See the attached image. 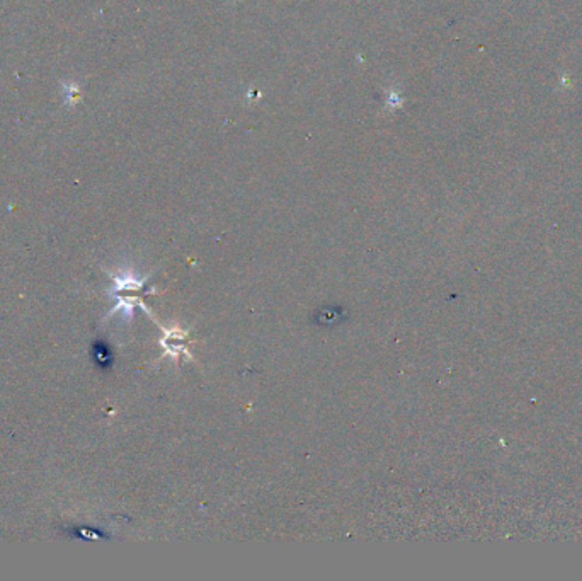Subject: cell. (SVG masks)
Here are the masks:
<instances>
[{"label":"cell","mask_w":582,"mask_h":581,"mask_svg":"<svg viewBox=\"0 0 582 581\" xmlns=\"http://www.w3.org/2000/svg\"><path fill=\"white\" fill-rule=\"evenodd\" d=\"M167 341L169 343L164 341V346L170 353H176L177 355V353L186 352V345H184V343H186V336L181 334V332L176 336H167Z\"/></svg>","instance_id":"obj_1"}]
</instances>
